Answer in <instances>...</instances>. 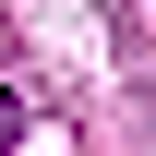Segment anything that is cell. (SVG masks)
I'll use <instances>...</instances> for the list:
<instances>
[{
  "mask_svg": "<svg viewBox=\"0 0 156 156\" xmlns=\"http://www.w3.org/2000/svg\"><path fill=\"white\" fill-rule=\"evenodd\" d=\"M12 132H24V108H12V84H0V144H12Z\"/></svg>",
  "mask_w": 156,
  "mask_h": 156,
  "instance_id": "obj_1",
  "label": "cell"
}]
</instances>
